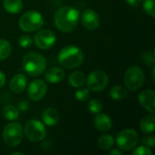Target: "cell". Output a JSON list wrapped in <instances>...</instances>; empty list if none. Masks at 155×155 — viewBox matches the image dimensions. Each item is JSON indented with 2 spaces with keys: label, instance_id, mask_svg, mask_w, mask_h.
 <instances>
[{
  "label": "cell",
  "instance_id": "obj_1",
  "mask_svg": "<svg viewBox=\"0 0 155 155\" xmlns=\"http://www.w3.org/2000/svg\"><path fill=\"white\" fill-rule=\"evenodd\" d=\"M80 14L76 8L65 5L56 10L54 22L58 30L64 33H70L75 29Z\"/></svg>",
  "mask_w": 155,
  "mask_h": 155
},
{
  "label": "cell",
  "instance_id": "obj_2",
  "mask_svg": "<svg viewBox=\"0 0 155 155\" xmlns=\"http://www.w3.org/2000/svg\"><path fill=\"white\" fill-rule=\"evenodd\" d=\"M57 59L62 67L74 69L84 63V54L79 47L75 45H67L59 52Z\"/></svg>",
  "mask_w": 155,
  "mask_h": 155
},
{
  "label": "cell",
  "instance_id": "obj_3",
  "mask_svg": "<svg viewBox=\"0 0 155 155\" xmlns=\"http://www.w3.org/2000/svg\"><path fill=\"white\" fill-rule=\"evenodd\" d=\"M24 71L30 76L36 77L44 74L46 68L45 58L36 52H29L24 55L22 61Z\"/></svg>",
  "mask_w": 155,
  "mask_h": 155
},
{
  "label": "cell",
  "instance_id": "obj_4",
  "mask_svg": "<svg viewBox=\"0 0 155 155\" xmlns=\"http://www.w3.org/2000/svg\"><path fill=\"white\" fill-rule=\"evenodd\" d=\"M44 16L37 11L31 10L25 13L19 19V26L25 32H35L44 25Z\"/></svg>",
  "mask_w": 155,
  "mask_h": 155
},
{
  "label": "cell",
  "instance_id": "obj_5",
  "mask_svg": "<svg viewBox=\"0 0 155 155\" xmlns=\"http://www.w3.org/2000/svg\"><path fill=\"white\" fill-rule=\"evenodd\" d=\"M5 143L9 147H15L21 143L24 137L22 125L17 122H13L6 124L2 134Z\"/></svg>",
  "mask_w": 155,
  "mask_h": 155
},
{
  "label": "cell",
  "instance_id": "obj_6",
  "mask_svg": "<svg viewBox=\"0 0 155 155\" xmlns=\"http://www.w3.org/2000/svg\"><path fill=\"white\" fill-rule=\"evenodd\" d=\"M145 76L143 71L137 65L130 66L124 74V84L129 91L139 90L144 84Z\"/></svg>",
  "mask_w": 155,
  "mask_h": 155
},
{
  "label": "cell",
  "instance_id": "obj_7",
  "mask_svg": "<svg viewBox=\"0 0 155 155\" xmlns=\"http://www.w3.org/2000/svg\"><path fill=\"white\" fill-rule=\"evenodd\" d=\"M115 141L121 151L129 152L136 147L139 142V135L133 129H125L118 134Z\"/></svg>",
  "mask_w": 155,
  "mask_h": 155
},
{
  "label": "cell",
  "instance_id": "obj_8",
  "mask_svg": "<svg viewBox=\"0 0 155 155\" xmlns=\"http://www.w3.org/2000/svg\"><path fill=\"white\" fill-rule=\"evenodd\" d=\"M24 133L25 137L33 143L43 141L46 136V129L40 121L30 120L26 123Z\"/></svg>",
  "mask_w": 155,
  "mask_h": 155
},
{
  "label": "cell",
  "instance_id": "obj_9",
  "mask_svg": "<svg viewBox=\"0 0 155 155\" xmlns=\"http://www.w3.org/2000/svg\"><path fill=\"white\" fill-rule=\"evenodd\" d=\"M109 83V77L104 71H94L89 74L85 80L87 88L93 92H102L104 90Z\"/></svg>",
  "mask_w": 155,
  "mask_h": 155
},
{
  "label": "cell",
  "instance_id": "obj_10",
  "mask_svg": "<svg viewBox=\"0 0 155 155\" xmlns=\"http://www.w3.org/2000/svg\"><path fill=\"white\" fill-rule=\"evenodd\" d=\"M55 41H56V36L54 33L49 29L40 30L35 34L34 37V42L35 45L42 50L50 49L51 47L54 46Z\"/></svg>",
  "mask_w": 155,
  "mask_h": 155
},
{
  "label": "cell",
  "instance_id": "obj_11",
  "mask_svg": "<svg viewBox=\"0 0 155 155\" xmlns=\"http://www.w3.org/2000/svg\"><path fill=\"white\" fill-rule=\"evenodd\" d=\"M47 92V85L45 82L42 79L33 80L27 89V95L33 102L41 101Z\"/></svg>",
  "mask_w": 155,
  "mask_h": 155
},
{
  "label": "cell",
  "instance_id": "obj_12",
  "mask_svg": "<svg viewBox=\"0 0 155 155\" xmlns=\"http://www.w3.org/2000/svg\"><path fill=\"white\" fill-rule=\"evenodd\" d=\"M81 21L83 25L88 30H95L100 25V17L96 12L93 9H86L81 15Z\"/></svg>",
  "mask_w": 155,
  "mask_h": 155
},
{
  "label": "cell",
  "instance_id": "obj_13",
  "mask_svg": "<svg viewBox=\"0 0 155 155\" xmlns=\"http://www.w3.org/2000/svg\"><path fill=\"white\" fill-rule=\"evenodd\" d=\"M155 92L153 90H143L138 94L139 104L151 114L155 113Z\"/></svg>",
  "mask_w": 155,
  "mask_h": 155
},
{
  "label": "cell",
  "instance_id": "obj_14",
  "mask_svg": "<svg viewBox=\"0 0 155 155\" xmlns=\"http://www.w3.org/2000/svg\"><path fill=\"white\" fill-rule=\"evenodd\" d=\"M95 128L100 132H108L112 129L113 122L110 116L105 114H96V116L94 121Z\"/></svg>",
  "mask_w": 155,
  "mask_h": 155
},
{
  "label": "cell",
  "instance_id": "obj_15",
  "mask_svg": "<svg viewBox=\"0 0 155 155\" xmlns=\"http://www.w3.org/2000/svg\"><path fill=\"white\" fill-rule=\"evenodd\" d=\"M26 84H27V78L25 77V75L22 74H18L14 75V77L11 79L9 87L13 93L21 94L25 89Z\"/></svg>",
  "mask_w": 155,
  "mask_h": 155
},
{
  "label": "cell",
  "instance_id": "obj_16",
  "mask_svg": "<svg viewBox=\"0 0 155 155\" xmlns=\"http://www.w3.org/2000/svg\"><path fill=\"white\" fill-rule=\"evenodd\" d=\"M64 75H65L64 71L61 67L54 66V67L49 68L46 71L45 78L50 84H58L64 80Z\"/></svg>",
  "mask_w": 155,
  "mask_h": 155
},
{
  "label": "cell",
  "instance_id": "obj_17",
  "mask_svg": "<svg viewBox=\"0 0 155 155\" xmlns=\"http://www.w3.org/2000/svg\"><path fill=\"white\" fill-rule=\"evenodd\" d=\"M60 115L57 110L54 108H47L42 114V120L47 126H54L59 122Z\"/></svg>",
  "mask_w": 155,
  "mask_h": 155
},
{
  "label": "cell",
  "instance_id": "obj_18",
  "mask_svg": "<svg viewBox=\"0 0 155 155\" xmlns=\"http://www.w3.org/2000/svg\"><path fill=\"white\" fill-rule=\"evenodd\" d=\"M85 80H86L85 75L84 74V73L80 71H74L71 73L68 76L69 84L74 88H79L84 86V84H85Z\"/></svg>",
  "mask_w": 155,
  "mask_h": 155
},
{
  "label": "cell",
  "instance_id": "obj_19",
  "mask_svg": "<svg viewBox=\"0 0 155 155\" xmlns=\"http://www.w3.org/2000/svg\"><path fill=\"white\" fill-rule=\"evenodd\" d=\"M155 128V117L152 115H147L143 117L140 122V129L144 134H152Z\"/></svg>",
  "mask_w": 155,
  "mask_h": 155
},
{
  "label": "cell",
  "instance_id": "obj_20",
  "mask_svg": "<svg viewBox=\"0 0 155 155\" xmlns=\"http://www.w3.org/2000/svg\"><path fill=\"white\" fill-rule=\"evenodd\" d=\"M3 5L7 13L17 14L23 8V2L22 0H4Z\"/></svg>",
  "mask_w": 155,
  "mask_h": 155
},
{
  "label": "cell",
  "instance_id": "obj_21",
  "mask_svg": "<svg viewBox=\"0 0 155 155\" xmlns=\"http://www.w3.org/2000/svg\"><path fill=\"white\" fill-rule=\"evenodd\" d=\"M109 94H110L112 99L116 100V101H121V100H124L127 97L128 93H127L126 88H124V86L114 85L110 89Z\"/></svg>",
  "mask_w": 155,
  "mask_h": 155
},
{
  "label": "cell",
  "instance_id": "obj_22",
  "mask_svg": "<svg viewBox=\"0 0 155 155\" xmlns=\"http://www.w3.org/2000/svg\"><path fill=\"white\" fill-rule=\"evenodd\" d=\"M97 144L101 150H110L114 145V139L110 134H103L99 137L97 141Z\"/></svg>",
  "mask_w": 155,
  "mask_h": 155
},
{
  "label": "cell",
  "instance_id": "obj_23",
  "mask_svg": "<svg viewBox=\"0 0 155 155\" xmlns=\"http://www.w3.org/2000/svg\"><path fill=\"white\" fill-rule=\"evenodd\" d=\"M2 114L7 121H15L19 117V111L15 106L7 104L3 108Z\"/></svg>",
  "mask_w": 155,
  "mask_h": 155
},
{
  "label": "cell",
  "instance_id": "obj_24",
  "mask_svg": "<svg viewBox=\"0 0 155 155\" xmlns=\"http://www.w3.org/2000/svg\"><path fill=\"white\" fill-rule=\"evenodd\" d=\"M11 52H12L11 44L5 39H0V61L6 59L10 55Z\"/></svg>",
  "mask_w": 155,
  "mask_h": 155
},
{
  "label": "cell",
  "instance_id": "obj_25",
  "mask_svg": "<svg viewBox=\"0 0 155 155\" xmlns=\"http://www.w3.org/2000/svg\"><path fill=\"white\" fill-rule=\"evenodd\" d=\"M87 107H88V110L92 114H94L101 113L103 111V108H104L102 102L100 100H98V99H92V100H90L89 103H88Z\"/></svg>",
  "mask_w": 155,
  "mask_h": 155
},
{
  "label": "cell",
  "instance_id": "obj_26",
  "mask_svg": "<svg viewBox=\"0 0 155 155\" xmlns=\"http://www.w3.org/2000/svg\"><path fill=\"white\" fill-rule=\"evenodd\" d=\"M74 95H75V98L79 102H85L90 97V91H89L88 88H81V87H79V89L75 92Z\"/></svg>",
  "mask_w": 155,
  "mask_h": 155
},
{
  "label": "cell",
  "instance_id": "obj_27",
  "mask_svg": "<svg viewBox=\"0 0 155 155\" xmlns=\"http://www.w3.org/2000/svg\"><path fill=\"white\" fill-rule=\"evenodd\" d=\"M154 3L155 0H144L143 1V9L152 17L155 16Z\"/></svg>",
  "mask_w": 155,
  "mask_h": 155
},
{
  "label": "cell",
  "instance_id": "obj_28",
  "mask_svg": "<svg viewBox=\"0 0 155 155\" xmlns=\"http://www.w3.org/2000/svg\"><path fill=\"white\" fill-rule=\"evenodd\" d=\"M33 43V39L30 35H23L19 37L18 39V44L22 48H27L29 47Z\"/></svg>",
  "mask_w": 155,
  "mask_h": 155
},
{
  "label": "cell",
  "instance_id": "obj_29",
  "mask_svg": "<svg viewBox=\"0 0 155 155\" xmlns=\"http://www.w3.org/2000/svg\"><path fill=\"white\" fill-rule=\"evenodd\" d=\"M152 154H153L152 150H151L148 146H145V145L139 146V147L135 148V149L133 151V155H152Z\"/></svg>",
  "mask_w": 155,
  "mask_h": 155
},
{
  "label": "cell",
  "instance_id": "obj_30",
  "mask_svg": "<svg viewBox=\"0 0 155 155\" xmlns=\"http://www.w3.org/2000/svg\"><path fill=\"white\" fill-rule=\"evenodd\" d=\"M143 59L147 65H149L151 67H154V54H153V52L144 53L143 55Z\"/></svg>",
  "mask_w": 155,
  "mask_h": 155
},
{
  "label": "cell",
  "instance_id": "obj_31",
  "mask_svg": "<svg viewBox=\"0 0 155 155\" xmlns=\"http://www.w3.org/2000/svg\"><path fill=\"white\" fill-rule=\"evenodd\" d=\"M142 143L145 145V146H148V147H154L155 145V138L154 136L153 135H149L147 137H144L142 139Z\"/></svg>",
  "mask_w": 155,
  "mask_h": 155
},
{
  "label": "cell",
  "instance_id": "obj_32",
  "mask_svg": "<svg viewBox=\"0 0 155 155\" xmlns=\"http://www.w3.org/2000/svg\"><path fill=\"white\" fill-rule=\"evenodd\" d=\"M127 4L132 5V6H138L141 5L142 0H126Z\"/></svg>",
  "mask_w": 155,
  "mask_h": 155
},
{
  "label": "cell",
  "instance_id": "obj_33",
  "mask_svg": "<svg viewBox=\"0 0 155 155\" xmlns=\"http://www.w3.org/2000/svg\"><path fill=\"white\" fill-rule=\"evenodd\" d=\"M6 82V78H5V75L3 72H0V88H2L5 84Z\"/></svg>",
  "mask_w": 155,
  "mask_h": 155
},
{
  "label": "cell",
  "instance_id": "obj_34",
  "mask_svg": "<svg viewBox=\"0 0 155 155\" xmlns=\"http://www.w3.org/2000/svg\"><path fill=\"white\" fill-rule=\"evenodd\" d=\"M109 154L110 155H122L123 154V153H122V151H120V150H118V149H114V150L110 151Z\"/></svg>",
  "mask_w": 155,
  "mask_h": 155
},
{
  "label": "cell",
  "instance_id": "obj_35",
  "mask_svg": "<svg viewBox=\"0 0 155 155\" xmlns=\"http://www.w3.org/2000/svg\"><path fill=\"white\" fill-rule=\"evenodd\" d=\"M11 154L12 155H23L24 153H19V152H15V153H12Z\"/></svg>",
  "mask_w": 155,
  "mask_h": 155
}]
</instances>
